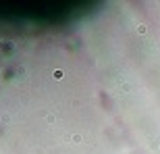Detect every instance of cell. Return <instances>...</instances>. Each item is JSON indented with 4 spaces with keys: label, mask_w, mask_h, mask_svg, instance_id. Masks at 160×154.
Listing matches in <instances>:
<instances>
[{
    "label": "cell",
    "mask_w": 160,
    "mask_h": 154,
    "mask_svg": "<svg viewBox=\"0 0 160 154\" xmlns=\"http://www.w3.org/2000/svg\"><path fill=\"white\" fill-rule=\"evenodd\" d=\"M73 142H75V144H79V142H81V135L75 133V135H73Z\"/></svg>",
    "instance_id": "obj_2"
},
{
    "label": "cell",
    "mask_w": 160,
    "mask_h": 154,
    "mask_svg": "<svg viewBox=\"0 0 160 154\" xmlns=\"http://www.w3.org/2000/svg\"><path fill=\"white\" fill-rule=\"evenodd\" d=\"M54 79H62V71H54Z\"/></svg>",
    "instance_id": "obj_1"
}]
</instances>
